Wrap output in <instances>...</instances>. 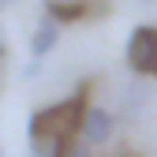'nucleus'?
I'll use <instances>...</instances> for the list:
<instances>
[{"mask_svg": "<svg viewBox=\"0 0 157 157\" xmlns=\"http://www.w3.org/2000/svg\"><path fill=\"white\" fill-rule=\"evenodd\" d=\"M8 4H11V0H0V11H4V8H8Z\"/></svg>", "mask_w": 157, "mask_h": 157, "instance_id": "6e6552de", "label": "nucleus"}, {"mask_svg": "<svg viewBox=\"0 0 157 157\" xmlns=\"http://www.w3.org/2000/svg\"><path fill=\"white\" fill-rule=\"evenodd\" d=\"M112 127H116V120H112V112H109V109H97V105H90V109H86V120H82V139H86L90 146L109 142V139H112Z\"/></svg>", "mask_w": 157, "mask_h": 157, "instance_id": "20e7f679", "label": "nucleus"}, {"mask_svg": "<svg viewBox=\"0 0 157 157\" xmlns=\"http://www.w3.org/2000/svg\"><path fill=\"white\" fill-rule=\"evenodd\" d=\"M56 41H60V23L45 15V23L37 26V30H34V37H30V52L41 60V56H49V52L56 49Z\"/></svg>", "mask_w": 157, "mask_h": 157, "instance_id": "39448f33", "label": "nucleus"}, {"mask_svg": "<svg viewBox=\"0 0 157 157\" xmlns=\"http://www.w3.org/2000/svg\"><path fill=\"white\" fill-rule=\"evenodd\" d=\"M105 4L97 0V4H86V0H45V15L56 19V23H82V19H90L94 11H101Z\"/></svg>", "mask_w": 157, "mask_h": 157, "instance_id": "7ed1b4c3", "label": "nucleus"}, {"mask_svg": "<svg viewBox=\"0 0 157 157\" xmlns=\"http://www.w3.org/2000/svg\"><path fill=\"white\" fill-rule=\"evenodd\" d=\"M0 157H4V150H0Z\"/></svg>", "mask_w": 157, "mask_h": 157, "instance_id": "9d476101", "label": "nucleus"}, {"mask_svg": "<svg viewBox=\"0 0 157 157\" xmlns=\"http://www.w3.org/2000/svg\"><path fill=\"white\" fill-rule=\"evenodd\" d=\"M0 56H4V37H0Z\"/></svg>", "mask_w": 157, "mask_h": 157, "instance_id": "1a4fd4ad", "label": "nucleus"}, {"mask_svg": "<svg viewBox=\"0 0 157 157\" xmlns=\"http://www.w3.org/2000/svg\"><path fill=\"white\" fill-rule=\"evenodd\" d=\"M127 67L135 75L157 78V26H135L127 37Z\"/></svg>", "mask_w": 157, "mask_h": 157, "instance_id": "f03ea898", "label": "nucleus"}, {"mask_svg": "<svg viewBox=\"0 0 157 157\" xmlns=\"http://www.w3.org/2000/svg\"><path fill=\"white\" fill-rule=\"evenodd\" d=\"M86 86H78L67 101L60 105H49V109H37L26 124V135L30 139H75L82 131V120H86Z\"/></svg>", "mask_w": 157, "mask_h": 157, "instance_id": "f257e3e1", "label": "nucleus"}, {"mask_svg": "<svg viewBox=\"0 0 157 157\" xmlns=\"http://www.w3.org/2000/svg\"><path fill=\"white\" fill-rule=\"evenodd\" d=\"M71 139H30V157H64Z\"/></svg>", "mask_w": 157, "mask_h": 157, "instance_id": "423d86ee", "label": "nucleus"}, {"mask_svg": "<svg viewBox=\"0 0 157 157\" xmlns=\"http://www.w3.org/2000/svg\"><path fill=\"white\" fill-rule=\"evenodd\" d=\"M64 157H90V142L82 139V142H78V139H71V146H67V153Z\"/></svg>", "mask_w": 157, "mask_h": 157, "instance_id": "0eeeda50", "label": "nucleus"}]
</instances>
